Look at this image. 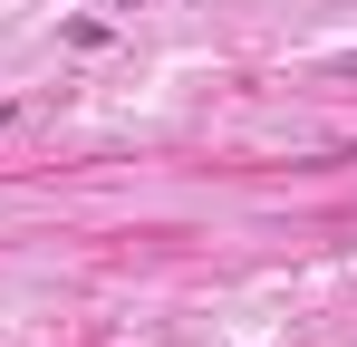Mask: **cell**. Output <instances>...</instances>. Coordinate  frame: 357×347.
Segmentation results:
<instances>
[{"label": "cell", "instance_id": "obj_1", "mask_svg": "<svg viewBox=\"0 0 357 347\" xmlns=\"http://www.w3.org/2000/svg\"><path fill=\"white\" fill-rule=\"evenodd\" d=\"M338 77H348V87H357V58H338Z\"/></svg>", "mask_w": 357, "mask_h": 347}, {"label": "cell", "instance_id": "obj_2", "mask_svg": "<svg viewBox=\"0 0 357 347\" xmlns=\"http://www.w3.org/2000/svg\"><path fill=\"white\" fill-rule=\"evenodd\" d=\"M107 10H145V0H107Z\"/></svg>", "mask_w": 357, "mask_h": 347}, {"label": "cell", "instance_id": "obj_3", "mask_svg": "<svg viewBox=\"0 0 357 347\" xmlns=\"http://www.w3.org/2000/svg\"><path fill=\"white\" fill-rule=\"evenodd\" d=\"M0 125H10V97H0Z\"/></svg>", "mask_w": 357, "mask_h": 347}]
</instances>
